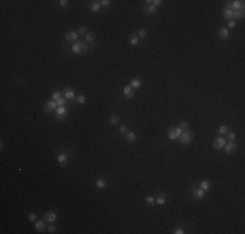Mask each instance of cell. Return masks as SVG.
Here are the masks:
<instances>
[{
    "instance_id": "obj_1",
    "label": "cell",
    "mask_w": 245,
    "mask_h": 234,
    "mask_svg": "<svg viewBox=\"0 0 245 234\" xmlns=\"http://www.w3.org/2000/svg\"><path fill=\"white\" fill-rule=\"evenodd\" d=\"M179 141L182 143V144H189L192 141H193V134L190 133V131H188V130H185V131H182V134L180 135V138H179Z\"/></svg>"
},
{
    "instance_id": "obj_2",
    "label": "cell",
    "mask_w": 245,
    "mask_h": 234,
    "mask_svg": "<svg viewBox=\"0 0 245 234\" xmlns=\"http://www.w3.org/2000/svg\"><path fill=\"white\" fill-rule=\"evenodd\" d=\"M226 143H227V141L224 139L223 136H218V138L214 141L213 146H214V148H215V150H222V148H224Z\"/></svg>"
},
{
    "instance_id": "obj_3",
    "label": "cell",
    "mask_w": 245,
    "mask_h": 234,
    "mask_svg": "<svg viewBox=\"0 0 245 234\" xmlns=\"http://www.w3.org/2000/svg\"><path fill=\"white\" fill-rule=\"evenodd\" d=\"M57 163L61 165V167H65L67 165V161H68V152H61L57 155Z\"/></svg>"
},
{
    "instance_id": "obj_4",
    "label": "cell",
    "mask_w": 245,
    "mask_h": 234,
    "mask_svg": "<svg viewBox=\"0 0 245 234\" xmlns=\"http://www.w3.org/2000/svg\"><path fill=\"white\" fill-rule=\"evenodd\" d=\"M56 108H57V104H56V102L55 100H51V102H47L46 104H45V112L46 113H50L51 111H56Z\"/></svg>"
},
{
    "instance_id": "obj_5",
    "label": "cell",
    "mask_w": 245,
    "mask_h": 234,
    "mask_svg": "<svg viewBox=\"0 0 245 234\" xmlns=\"http://www.w3.org/2000/svg\"><path fill=\"white\" fill-rule=\"evenodd\" d=\"M43 219H45V221H48V222H55L56 221V219H57V216H56V213L55 212H46L45 213V216H43Z\"/></svg>"
},
{
    "instance_id": "obj_6",
    "label": "cell",
    "mask_w": 245,
    "mask_h": 234,
    "mask_svg": "<svg viewBox=\"0 0 245 234\" xmlns=\"http://www.w3.org/2000/svg\"><path fill=\"white\" fill-rule=\"evenodd\" d=\"M236 148H237V146H236V143H235L233 141H231L230 143H226V146H224V151H226L227 153H232V152H235Z\"/></svg>"
},
{
    "instance_id": "obj_7",
    "label": "cell",
    "mask_w": 245,
    "mask_h": 234,
    "mask_svg": "<svg viewBox=\"0 0 245 234\" xmlns=\"http://www.w3.org/2000/svg\"><path fill=\"white\" fill-rule=\"evenodd\" d=\"M166 202H167V197H166L164 194H159L158 197L155 198V203H156L158 206H164Z\"/></svg>"
},
{
    "instance_id": "obj_8",
    "label": "cell",
    "mask_w": 245,
    "mask_h": 234,
    "mask_svg": "<svg viewBox=\"0 0 245 234\" xmlns=\"http://www.w3.org/2000/svg\"><path fill=\"white\" fill-rule=\"evenodd\" d=\"M218 34H219V38H220V39H228V38H230V30H228L227 27H222Z\"/></svg>"
},
{
    "instance_id": "obj_9",
    "label": "cell",
    "mask_w": 245,
    "mask_h": 234,
    "mask_svg": "<svg viewBox=\"0 0 245 234\" xmlns=\"http://www.w3.org/2000/svg\"><path fill=\"white\" fill-rule=\"evenodd\" d=\"M122 92H124V95L128 98V99H130V98L134 96V89H132L130 86H125L124 90H122Z\"/></svg>"
},
{
    "instance_id": "obj_10",
    "label": "cell",
    "mask_w": 245,
    "mask_h": 234,
    "mask_svg": "<svg viewBox=\"0 0 245 234\" xmlns=\"http://www.w3.org/2000/svg\"><path fill=\"white\" fill-rule=\"evenodd\" d=\"M231 7L235 11H240L244 7V2H242V0H235V2H231Z\"/></svg>"
},
{
    "instance_id": "obj_11",
    "label": "cell",
    "mask_w": 245,
    "mask_h": 234,
    "mask_svg": "<svg viewBox=\"0 0 245 234\" xmlns=\"http://www.w3.org/2000/svg\"><path fill=\"white\" fill-rule=\"evenodd\" d=\"M205 194H206V191H203V190L199 187V189H196V190L193 191V197L197 198V199H202L203 197H205Z\"/></svg>"
},
{
    "instance_id": "obj_12",
    "label": "cell",
    "mask_w": 245,
    "mask_h": 234,
    "mask_svg": "<svg viewBox=\"0 0 245 234\" xmlns=\"http://www.w3.org/2000/svg\"><path fill=\"white\" fill-rule=\"evenodd\" d=\"M223 17L224 18H227V20H233V11L232 9H230V8H226L224 9V12H223Z\"/></svg>"
},
{
    "instance_id": "obj_13",
    "label": "cell",
    "mask_w": 245,
    "mask_h": 234,
    "mask_svg": "<svg viewBox=\"0 0 245 234\" xmlns=\"http://www.w3.org/2000/svg\"><path fill=\"white\" fill-rule=\"evenodd\" d=\"M125 139H127V142H129V143H134V142H136V139H137V136H136V133H133V131H129V133H127V136H125Z\"/></svg>"
},
{
    "instance_id": "obj_14",
    "label": "cell",
    "mask_w": 245,
    "mask_h": 234,
    "mask_svg": "<svg viewBox=\"0 0 245 234\" xmlns=\"http://www.w3.org/2000/svg\"><path fill=\"white\" fill-rule=\"evenodd\" d=\"M64 96H65V99H68V100H73L76 95H74V91H73V90L67 89V90L64 91Z\"/></svg>"
},
{
    "instance_id": "obj_15",
    "label": "cell",
    "mask_w": 245,
    "mask_h": 234,
    "mask_svg": "<svg viewBox=\"0 0 245 234\" xmlns=\"http://www.w3.org/2000/svg\"><path fill=\"white\" fill-rule=\"evenodd\" d=\"M35 230L39 231V233H42V231L45 230V221H40V220L38 221V220H37V221H35Z\"/></svg>"
},
{
    "instance_id": "obj_16",
    "label": "cell",
    "mask_w": 245,
    "mask_h": 234,
    "mask_svg": "<svg viewBox=\"0 0 245 234\" xmlns=\"http://www.w3.org/2000/svg\"><path fill=\"white\" fill-rule=\"evenodd\" d=\"M141 85H142V81L138 80V78H134V80H132L130 83H129V86H130L132 89H138Z\"/></svg>"
},
{
    "instance_id": "obj_17",
    "label": "cell",
    "mask_w": 245,
    "mask_h": 234,
    "mask_svg": "<svg viewBox=\"0 0 245 234\" xmlns=\"http://www.w3.org/2000/svg\"><path fill=\"white\" fill-rule=\"evenodd\" d=\"M144 11L146 12V14H154V13H156V7H154L153 4H149L147 7H145Z\"/></svg>"
},
{
    "instance_id": "obj_18",
    "label": "cell",
    "mask_w": 245,
    "mask_h": 234,
    "mask_svg": "<svg viewBox=\"0 0 245 234\" xmlns=\"http://www.w3.org/2000/svg\"><path fill=\"white\" fill-rule=\"evenodd\" d=\"M210 186H211V185H210V182H209L207 180L202 181V182L199 183V187H201L203 191H209V190H210Z\"/></svg>"
},
{
    "instance_id": "obj_19",
    "label": "cell",
    "mask_w": 245,
    "mask_h": 234,
    "mask_svg": "<svg viewBox=\"0 0 245 234\" xmlns=\"http://www.w3.org/2000/svg\"><path fill=\"white\" fill-rule=\"evenodd\" d=\"M89 9H90L91 12H98V11L100 9V4H99V2H94V3H91V4L89 5Z\"/></svg>"
},
{
    "instance_id": "obj_20",
    "label": "cell",
    "mask_w": 245,
    "mask_h": 234,
    "mask_svg": "<svg viewBox=\"0 0 245 234\" xmlns=\"http://www.w3.org/2000/svg\"><path fill=\"white\" fill-rule=\"evenodd\" d=\"M95 185H97V187H98V189L103 190V189L106 187V180H104V178H98Z\"/></svg>"
},
{
    "instance_id": "obj_21",
    "label": "cell",
    "mask_w": 245,
    "mask_h": 234,
    "mask_svg": "<svg viewBox=\"0 0 245 234\" xmlns=\"http://www.w3.org/2000/svg\"><path fill=\"white\" fill-rule=\"evenodd\" d=\"M55 112H56V116H65L67 108H65V107H57Z\"/></svg>"
},
{
    "instance_id": "obj_22",
    "label": "cell",
    "mask_w": 245,
    "mask_h": 234,
    "mask_svg": "<svg viewBox=\"0 0 245 234\" xmlns=\"http://www.w3.org/2000/svg\"><path fill=\"white\" fill-rule=\"evenodd\" d=\"M72 51L74 53H80L81 52V42H76L73 46H72Z\"/></svg>"
},
{
    "instance_id": "obj_23",
    "label": "cell",
    "mask_w": 245,
    "mask_h": 234,
    "mask_svg": "<svg viewBox=\"0 0 245 234\" xmlns=\"http://www.w3.org/2000/svg\"><path fill=\"white\" fill-rule=\"evenodd\" d=\"M138 42H139V38H138V36H136V35H132V36L129 38V43H130L132 46H137V44H138Z\"/></svg>"
},
{
    "instance_id": "obj_24",
    "label": "cell",
    "mask_w": 245,
    "mask_h": 234,
    "mask_svg": "<svg viewBox=\"0 0 245 234\" xmlns=\"http://www.w3.org/2000/svg\"><path fill=\"white\" fill-rule=\"evenodd\" d=\"M168 138H170L171 141H175V139H177V136H176V134H175V130H173V128H170V129H168Z\"/></svg>"
},
{
    "instance_id": "obj_25",
    "label": "cell",
    "mask_w": 245,
    "mask_h": 234,
    "mask_svg": "<svg viewBox=\"0 0 245 234\" xmlns=\"http://www.w3.org/2000/svg\"><path fill=\"white\" fill-rule=\"evenodd\" d=\"M119 122V117L116 116V114H111V117H110V124L111 125H116Z\"/></svg>"
},
{
    "instance_id": "obj_26",
    "label": "cell",
    "mask_w": 245,
    "mask_h": 234,
    "mask_svg": "<svg viewBox=\"0 0 245 234\" xmlns=\"http://www.w3.org/2000/svg\"><path fill=\"white\" fill-rule=\"evenodd\" d=\"M145 203H146L147 206H151V204H154V203H155V199H154V197H151V195H149V197H146V198H145Z\"/></svg>"
},
{
    "instance_id": "obj_27",
    "label": "cell",
    "mask_w": 245,
    "mask_h": 234,
    "mask_svg": "<svg viewBox=\"0 0 245 234\" xmlns=\"http://www.w3.org/2000/svg\"><path fill=\"white\" fill-rule=\"evenodd\" d=\"M65 103H67V99H65V98H60L59 100H56L57 107H65Z\"/></svg>"
},
{
    "instance_id": "obj_28",
    "label": "cell",
    "mask_w": 245,
    "mask_h": 234,
    "mask_svg": "<svg viewBox=\"0 0 245 234\" xmlns=\"http://www.w3.org/2000/svg\"><path fill=\"white\" fill-rule=\"evenodd\" d=\"M218 130H219L220 134H227V131H228V126H227V125H220Z\"/></svg>"
},
{
    "instance_id": "obj_29",
    "label": "cell",
    "mask_w": 245,
    "mask_h": 234,
    "mask_svg": "<svg viewBox=\"0 0 245 234\" xmlns=\"http://www.w3.org/2000/svg\"><path fill=\"white\" fill-rule=\"evenodd\" d=\"M93 41H94V33H89V34H86V42L91 44Z\"/></svg>"
},
{
    "instance_id": "obj_30",
    "label": "cell",
    "mask_w": 245,
    "mask_h": 234,
    "mask_svg": "<svg viewBox=\"0 0 245 234\" xmlns=\"http://www.w3.org/2000/svg\"><path fill=\"white\" fill-rule=\"evenodd\" d=\"M61 98V94H60V91H54V94H52V100H59Z\"/></svg>"
},
{
    "instance_id": "obj_31",
    "label": "cell",
    "mask_w": 245,
    "mask_h": 234,
    "mask_svg": "<svg viewBox=\"0 0 245 234\" xmlns=\"http://www.w3.org/2000/svg\"><path fill=\"white\" fill-rule=\"evenodd\" d=\"M71 36H72V41L76 43L78 42V33L77 31H71Z\"/></svg>"
},
{
    "instance_id": "obj_32",
    "label": "cell",
    "mask_w": 245,
    "mask_h": 234,
    "mask_svg": "<svg viewBox=\"0 0 245 234\" xmlns=\"http://www.w3.org/2000/svg\"><path fill=\"white\" fill-rule=\"evenodd\" d=\"M181 130H188V128H189V122H187V121H182L181 124H180V126H179Z\"/></svg>"
},
{
    "instance_id": "obj_33",
    "label": "cell",
    "mask_w": 245,
    "mask_h": 234,
    "mask_svg": "<svg viewBox=\"0 0 245 234\" xmlns=\"http://www.w3.org/2000/svg\"><path fill=\"white\" fill-rule=\"evenodd\" d=\"M172 233H173V234H184V233H185V230H184L182 228H175Z\"/></svg>"
},
{
    "instance_id": "obj_34",
    "label": "cell",
    "mask_w": 245,
    "mask_h": 234,
    "mask_svg": "<svg viewBox=\"0 0 245 234\" xmlns=\"http://www.w3.org/2000/svg\"><path fill=\"white\" fill-rule=\"evenodd\" d=\"M87 50H89V47H87L84 42H81V52H82V53H86Z\"/></svg>"
},
{
    "instance_id": "obj_35",
    "label": "cell",
    "mask_w": 245,
    "mask_h": 234,
    "mask_svg": "<svg viewBox=\"0 0 245 234\" xmlns=\"http://www.w3.org/2000/svg\"><path fill=\"white\" fill-rule=\"evenodd\" d=\"M85 100H86L85 95H80V96L77 98V102H78L80 104H84V103H85Z\"/></svg>"
},
{
    "instance_id": "obj_36",
    "label": "cell",
    "mask_w": 245,
    "mask_h": 234,
    "mask_svg": "<svg viewBox=\"0 0 245 234\" xmlns=\"http://www.w3.org/2000/svg\"><path fill=\"white\" fill-rule=\"evenodd\" d=\"M147 34H146V30L145 29H139V31H138V36L139 38H145Z\"/></svg>"
},
{
    "instance_id": "obj_37",
    "label": "cell",
    "mask_w": 245,
    "mask_h": 234,
    "mask_svg": "<svg viewBox=\"0 0 245 234\" xmlns=\"http://www.w3.org/2000/svg\"><path fill=\"white\" fill-rule=\"evenodd\" d=\"M28 219H29V221H37V215L35 213H29Z\"/></svg>"
},
{
    "instance_id": "obj_38",
    "label": "cell",
    "mask_w": 245,
    "mask_h": 234,
    "mask_svg": "<svg viewBox=\"0 0 245 234\" xmlns=\"http://www.w3.org/2000/svg\"><path fill=\"white\" fill-rule=\"evenodd\" d=\"M173 130H175V134H176V136H177V139L180 138V135L182 134V130L180 129V128H173Z\"/></svg>"
},
{
    "instance_id": "obj_39",
    "label": "cell",
    "mask_w": 245,
    "mask_h": 234,
    "mask_svg": "<svg viewBox=\"0 0 245 234\" xmlns=\"http://www.w3.org/2000/svg\"><path fill=\"white\" fill-rule=\"evenodd\" d=\"M110 3H111V2H108V0H100V2H99L100 7H108Z\"/></svg>"
},
{
    "instance_id": "obj_40",
    "label": "cell",
    "mask_w": 245,
    "mask_h": 234,
    "mask_svg": "<svg viewBox=\"0 0 245 234\" xmlns=\"http://www.w3.org/2000/svg\"><path fill=\"white\" fill-rule=\"evenodd\" d=\"M235 27H236V21L235 20H231L228 22V29H235Z\"/></svg>"
},
{
    "instance_id": "obj_41",
    "label": "cell",
    "mask_w": 245,
    "mask_h": 234,
    "mask_svg": "<svg viewBox=\"0 0 245 234\" xmlns=\"http://www.w3.org/2000/svg\"><path fill=\"white\" fill-rule=\"evenodd\" d=\"M119 131H120L121 134H125V133L128 131V126H127V125H122V126L119 129Z\"/></svg>"
},
{
    "instance_id": "obj_42",
    "label": "cell",
    "mask_w": 245,
    "mask_h": 234,
    "mask_svg": "<svg viewBox=\"0 0 245 234\" xmlns=\"http://www.w3.org/2000/svg\"><path fill=\"white\" fill-rule=\"evenodd\" d=\"M59 4H60L61 8H67V7H68V2H67V0H60Z\"/></svg>"
},
{
    "instance_id": "obj_43",
    "label": "cell",
    "mask_w": 245,
    "mask_h": 234,
    "mask_svg": "<svg viewBox=\"0 0 245 234\" xmlns=\"http://www.w3.org/2000/svg\"><path fill=\"white\" fill-rule=\"evenodd\" d=\"M47 230H48V233H55L56 231V228H55V225H48V228H47Z\"/></svg>"
},
{
    "instance_id": "obj_44",
    "label": "cell",
    "mask_w": 245,
    "mask_h": 234,
    "mask_svg": "<svg viewBox=\"0 0 245 234\" xmlns=\"http://www.w3.org/2000/svg\"><path fill=\"white\" fill-rule=\"evenodd\" d=\"M86 31H87V29H86L85 26H81V27L78 29V31H77V33H78V34H85Z\"/></svg>"
},
{
    "instance_id": "obj_45",
    "label": "cell",
    "mask_w": 245,
    "mask_h": 234,
    "mask_svg": "<svg viewBox=\"0 0 245 234\" xmlns=\"http://www.w3.org/2000/svg\"><path fill=\"white\" fill-rule=\"evenodd\" d=\"M65 41H67V42H72V36H71V31L65 34Z\"/></svg>"
},
{
    "instance_id": "obj_46",
    "label": "cell",
    "mask_w": 245,
    "mask_h": 234,
    "mask_svg": "<svg viewBox=\"0 0 245 234\" xmlns=\"http://www.w3.org/2000/svg\"><path fill=\"white\" fill-rule=\"evenodd\" d=\"M228 138H230V141H235L236 134H235V133H230V134H228Z\"/></svg>"
},
{
    "instance_id": "obj_47",
    "label": "cell",
    "mask_w": 245,
    "mask_h": 234,
    "mask_svg": "<svg viewBox=\"0 0 245 234\" xmlns=\"http://www.w3.org/2000/svg\"><path fill=\"white\" fill-rule=\"evenodd\" d=\"M56 120H59V121H63V120H64V116H56Z\"/></svg>"
},
{
    "instance_id": "obj_48",
    "label": "cell",
    "mask_w": 245,
    "mask_h": 234,
    "mask_svg": "<svg viewBox=\"0 0 245 234\" xmlns=\"http://www.w3.org/2000/svg\"><path fill=\"white\" fill-rule=\"evenodd\" d=\"M0 150H2V151L4 150V142H3V141L0 142Z\"/></svg>"
}]
</instances>
